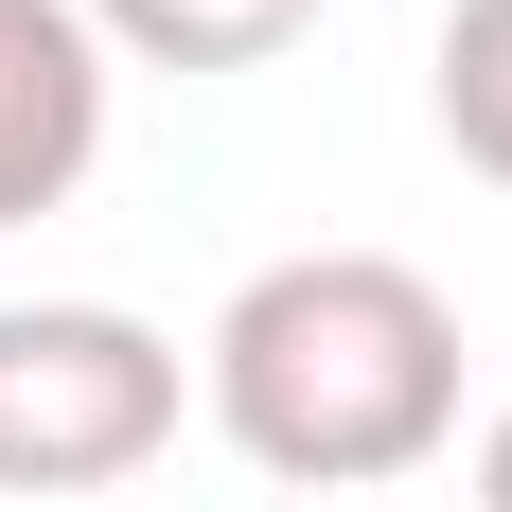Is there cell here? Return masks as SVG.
<instances>
[{"instance_id": "obj_3", "label": "cell", "mask_w": 512, "mask_h": 512, "mask_svg": "<svg viewBox=\"0 0 512 512\" xmlns=\"http://www.w3.org/2000/svg\"><path fill=\"white\" fill-rule=\"evenodd\" d=\"M106 159V36L71 0H0V230L89 195Z\"/></svg>"}, {"instance_id": "obj_5", "label": "cell", "mask_w": 512, "mask_h": 512, "mask_svg": "<svg viewBox=\"0 0 512 512\" xmlns=\"http://www.w3.org/2000/svg\"><path fill=\"white\" fill-rule=\"evenodd\" d=\"M424 106H442L460 177L512 195V0H442V36H424Z\"/></svg>"}, {"instance_id": "obj_6", "label": "cell", "mask_w": 512, "mask_h": 512, "mask_svg": "<svg viewBox=\"0 0 512 512\" xmlns=\"http://www.w3.org/2000/svg\"><path fill=\"white\" fill-rule=\"evenodd\" d=\"M477 512H512V407L477 424Z\"/></svg>"}, {"instance_id": "obj_2", "label": "cell", "mask_w": 512, "mask_h": 512, "mask_svg": "<svg viewBox=\"0 0 512 512\" xmlns=\"http://www.w3.org/2000/svg\"><path fill=\"white\" fill-rule=\"evenodd\" d=\"M177 442V336L124 301H0V495H106Z\"/></svg>"}, {"instance_id": "obj_4", "label": "cell", "mask_w": 512, "mask_h": 512, "mask_svg": "<svg viewBox=\"0 0 512 512\" xmlns=\"http://www.w3.org/2000/svg\"><path fill=\"white\" fill-rule=\"evenodd\" d=\"M106 36V71L142 53V71H265L283 36H318V0H71Z\"/></svg>"}, {"instance_id": "obj_1", "label": "cell", "mask_w": 512, "mask_h": 512, "mask_svg": "<svg viewBox=\"0 0 512 512\" xmlns=\"http://www.w3.org/2000/svg\"><path fill=\"white\" fill-rule=\"evenodd\" d=\"M195 407L283 495H389L460 442V301L389 248H283L195 336Z\"/></svg>"}]
</instances>
